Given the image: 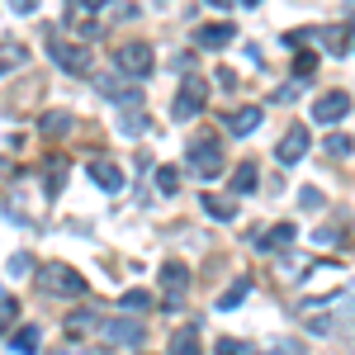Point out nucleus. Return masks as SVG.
<instances>
[{
	"label": "nucleus",
	"instance_id": "nucleus-1",
	"mask_svg": "<svg viewBox=\"0 0 355 355\" xmlns=\"http://www.w3.org/2000/svg\"><path fill=\"white\" fill-rule=\"evenodd\" d=\"M38 289H48V294H67V299H81V294H85V275L76 270V266L53 261V266H38Z\"/></svg>",
	"mask_w": 355,
	"mask_h": 355
},
{
	"label": "nucleus",
	"instance_id": "nucleus-2",
	"mask_svg": "<svg viewBox=\"0 0 355 355\" xmlns=\"http://www.w3.org/2000/svg\"><path fill=\"white\" fill-rule=\"evenodd\" d=\"M114 67L123 71V76H133V81H142V76H152V67H157V53H152V43H119L114 48Z\"/></svg>",
	"mask_w": 355,
	"mask_h": 355
},
{
	"label": "nucleus",
	"instance_id": "nucleus-3",
	"mask_svg": "<svg viewBox=\"0 0 355 355\" xmlns=\"http://www.w3.org/2000/svg\"><path fill=\"white\" fill-rule=\"evenodd\" d=\"M190 171L199 175V180H214V175H223V147H218V137H194V147H190Z\"/></svg>",
	"mask_w": 355,
	"mask_h": 355
},
{
	"label": "nucleus",
	"instance_id": "nucleus-4",
	"mask_svg": "<svg viewBox=\"0 0 355 355\" xmlns=\"http://www.w3.org/2000/svg\"><path fill=\"white\" fill-rule=\"evenodd\" d=\"M157 279H162V303L166 308H180L185 294H190V266L185 261H166Z\"/></svg>",
	"mask_w": 355,
	"mask_h": 355
},
{
	"label": "nucleus",
	"instance_id": "nucleus-5",
	"mask_svg": "<svg viewBox=\"0 0 355 355\" xmlns=\"http://www.w3.org/2000/svg\"><path fill=\"white\" fill-rule=\"evenodd\" d=\"M209 105V81L204 76H185L175 90V119H199Z\"/></svg>",
	"mask_w": 355,
	"mask_h": 355
},
{
	"label": "nucleus",
	"instance_id": "nucleus-6",
	"mask_svg": "<svg viewBox=\"0 0 355 355\" xmlns=\"http://www.w3.org/2000/svg\"><path fill=\"white\" fill-rule=\"evenodd\" d=\"M48 57H53L57 67L67 71V76H85L90 71V53H85L81 43H67V38H48Z\"/></svg>",
	"mask_w": 355,
	"mask_h": 355
},
{
	"label": "nucleus",
	"instance_id": "nucleus-7",
	"mask_svg": "<svg viewBox=\"0 0 355 355\" xmlns=\"http://www.w3.org/2000/svg\"><path fill=\"white\" fill-rule=\"evenodd\" d=\"M346 114H351V95H346V90H327V95H318V105H313V119L327 123V128L341 123Z\"/></svg>",
	"mask_w": 355,
	"mask_h": 355
},
{
	"label": "nucleus",
	"instance_id": "nucleus-8",
	"mask_svg": "<svg viewBox=\"0 0 355 355\" xmlns=\"http://www.w3.org/2000/svg\"><path fill=\"white\" fill-rule=\"evenodd\" d=\"M313 147V137H308V128L303 123H294L289 133L279 137V147H275V162L279 166H294V162H303V152Z\"/></svg>",
	"mask_w": 355,
	"mask_h": 355
},
{
	"label": "nucleus",
	"instance_id": "nucleus-9",
	"mask_svg": "<svg viewBox=\"0 0 355 355\" xmlns=\"http://www.w3.org/2000/svg\"><path fill=\"white\" fill-rule=\"evenodd\" d=\"M67 175H71V162L62 152H48V162H43V194L57 199V194L67 190Z\"/></svg>",
	"mask_w": 355,
	"mask_h": 355
},
{
	"label": "nucleus",
	"instance_id": "nucleus-10",
	"mask_svg": "<svg viewBox=\"0 0 355 355\" xmlns=\"http://www.w3.org/2000/svg\"><path fill=\"white\" fill-rule=\"evenodd\" d=\"M232 38H237V28H232V24H199V28H194V43H199L204 53H218V48L232 43Z\"/></svg>",
	"mask_w": 355,
	"mask_h": 355
},
{
	"label": "nucleus",
	"instance_id": "nucleus-11",
	"mask_svg": "<svg viewBox=\"0 0 355 355\" xmlns=\"http://www.w3.org/2000/svg\"><path fill=\"white\" fill-rule=\"evenodd\" d=\"M313 38H322V53H331V57H346V53H351V24L313 28Z\"/></svg>",
	"mask_w": 355,
	"mask_h": 355
},
{
	"label": "nucleus",
	"instance_id": "nucleus-12",
	"mask_svg": "<svg viewBox=\"0 0 355 355\" xmlns=\"http://www.w3.org/2000/svg\"><path fill=\"white\" fill-rule=\"evenodd\" d=\"M261 119H266V114L256 110V105H242V110L223 114V123H227V133H232V137H246V133H256V128H261Z\"/></svg>",
	"mask_w": 355,
	"mask_h": 355
},
{
	"label": "nucleus",
	"instance_id": "nucleus-13",
	"mask_svg": "<svg viewBox=\"0 0 355 355\" xmlns=\"http://www.w3.org/2000/svg\"><path fill=\"white\" fill-rule=\"evenodd\" d=\"M85 175H90L100 190H110V194H114V190H123V171H119L114 162H105V157H95V162L85 166Z\"/></svg>",
	"mask_w": 355,
	"mask_h": 355
},
{
	"label": "nucleus",
	"instance_id": "nucleus-14",
	"mask_svg": "<svg viewBox=\"0 0 355 355\" xmlns=\"http://www.w3.org/2000/svg\"><path fill=\"white\" fill-rule=\"evenodd\" d=\"M100 331H105V341H114V346H123V341H142V322H133V318H110Z\"/></svg>",
	"mask_w": 355,
	"mask_h": 355
},
{
	"label": "nucleus",
	"instance_id": "nucleus-15",
	"mask_svg": "<svg viewBox=\"0 0 355 355\" xmlns=\"http://www.w3.org/2000/svg\"><path fill=\"white\" fill-rule=\"evenodd\" d=\"M256 246H261V251H289V246H294V227L279 223V227H270V232H261Z\"/></svg>",
	"mask_w": 355,
	"mask_h": 355
},
{
	"label": "nucleus",
	"instance_id": "nucleus-16",
	"mask_svg": "<svg viewBox=\"0 0 355 355\" xmlns=\"http://www.w3.org/2000/svg\"><path fill=\"white\" fill-rule=\"evenodd\" d=\"M24 62H28V48H24V43H15V38H10V43H0V76L19 71Z\"/></svg>",
	"mask_w": 355,
	"mask_h": 355
},
{
	"label": "nucleus",
	"instance_id": "nucleus-17",
	"mask_svg": "<svg viewBox=\"0 0 355 355\" xmlns=\"http://www.w3.org/2000/svg\"><path fill=\"white\" fill-rule=\"evenodd\" d=\"M5 209H10V218H15V223H33V209H28V190H24V185H15V190L5 194Z\"/></svg>",
	"mask_w": 355,
	"mask_h": 355
},
{
	"label": "nucleus",
	"instance_id": "nucleus-18",
	"mask_svg": "<svg viewBox=\"0 0 355 355\" xmlns=\"http://www.w3.org/2000/svg\"><path fill=\"white\" fill-rule=\"evenodd\" d=\"M38 128H43L48 137H62V133H71V128H76V119H71V114H62V110H53V114H43V119H38Z\"/></svg>",
	"mask_w": 355,
	"mask_h": 355
},
{
	"label": "nucleus",
	"instance_id": "nucleus-19",
	"mask_svg": "<svg viewBox=\"0 0 355 355\" xmlns=\"http://www.w3.org/2000/svg\"><path fill=\"white\" fill-rule=\"evenodd\" d=\"M246 294H251V279H246V275H242V279H232V284L223 289L218 308H223V313H232V308H242V299H246Z\"/></svg>",
	"mask_w": 355,
	"mask_h": 355
},
{
	"label": "nucleus",
	"instance_id": "nucleus-20",
	"mask_svg": "<svg viewBox=\"0 0 355 355\" xmlns=\"http://www.w3.org/2000/svg\"><path fill=\"white\" fill-rule=\"evenodd\" d=\"M313 71H318V53H313V48H299V53H294V81L308 85Z\"/></svg>",
	"mask_w": 355,
	"mask_h": 355
},
{
	"label": "nucleus",
	"instance_id": "nucleus-21",
	"mask_svg": "<svg viewBox=\"0 0 355 355\" xmlns=\"http://www.w3.org/2000/svg\"><path fill=\"white\" fill-rule=\"evenodd\" d=\"M227 190H237V194H251L256 190V162H242L237 171H232V180H227Z\"/></svg>",
	"mask_w": 355,
	"mask_h": 355
},
{
	"label": "nucleus",
	"instance_id": "nucleus-22",
	"mask_svg": "<svg viewBox=\"0 0 355 355\" xmlns=\"http://www.w3.org/2000/svg\"><path fill=\"white\" fill-rule=\"evenodd\" d=\"M38 346H43V331L33 327V322L15 331V351H19V355H38Z\"/></svg>",
	"mask_w": 355,
	"mask_h": 355
},
{
	"label": "nucleus",
	"instance_id": "nucleus-23",
	"mask_svg": "<svg viewBox=\"0 0 355 355\" xmlns=\"http://www.w3.org/2000/svg\"><path fill=\"white\" fill-rule=\"evenodd\" d=\"M171 355H199V331L180 327L175 336H171Z\"/></svg>",
	"mask_w": 355,
	"mask_h": 355
},
{
	"label": "nucleus",
	"instance_id": "nucleus-24",
	"mask_svg": "<svg viewBox=\"0 0 355 355\" xmlns=\"http://www.w3.org/2000/svg\"><path fill=\"white\" fill-rule=\"evenodd\" d=\"M204 209H209L218 223H232V218H237V204H232V199H214V194H204Z\"/></svg>",
	"mask_w": 355,
	"mask_h": 355
},
{
	"label": "nucleus",
	"instance_id": "nucleus-25",
	"mask_svg": "<svg viewBox=\"0 0 355 355\" xmlns=\"http://www.w3.org/2000/svg\"><path fill=\"white\" fill-rule=\"evenodd\" d=\"M119 308H123V313H147V308H152V294H147V289H128V294L119 299Z\"/></svg>",
	"mask_w": 355,
	"mask_h": 355
},
{
	"label": "nucleus",
	"instance_id": "nucleus-26",
	"mask_svg": "<svg viewBox=\"0 0 355 355\" xmlns=\"http://www.w3.org/2000/svg\"><path fill=\"white\" fill-rule=\"evenodd\" d=\"M218 355H261L251 341H242V336H223L218 341Z\"/></svg>",
	"mask_w": 355,
	"mask_h": 355
},
{
	"label": "nucleus",
	"instance_id": "nucleus-27",
	"mask_svg": "<svg viewBox=\"0 0 355 355\" xmlns=\"http://www.w3.org/2000/svg\"><path fill=\"white\" fill-rule=\"evenodd\" d=\"M157 190L162 194H180V171H175V166H162V171H157Z\"/></svg>",
	"mask_w": 355,
	"mask_h": 355
},
{
	"label": "nucleus",
	"instance_id": "nucleus-28",
	"mask_svg": "<svg viewBox=\"0 0 355 355\" xmlns=\"http://www.w3.org/2000/svg\"><path fill=\"white\" fill-rule=\"evenodd\" d=\"M15 318H19V303L10 299V294H0V331L15 327Z\"/></svg>",
	"mask_w": 355,
	"mask_h": 355
},
{
	"label": "nucleus",
	"instance_id": "nucleus-29",
	"mask_svg": "<svg viewBox=\"0 0 355 355\" xmlns=\"http://www.w3.org/2000/svg\"><path fill=\"white\" fill-rule=\"evenodd\" d=\"M85 327H95V313H90V308H81V313H71V318H67V331H71V336H81Z\"/></svg>",
	"mask_w": 355,
	"mask_h": 355
},
{
	"label": "nucleus",
	"instance_id": "nucleus-30",
	"mask_svg": "<svg viewBox=\"0 0 355 355\" xmlns=\"http://www.w3.org/2000/svg\"><path fill=\"white\" fill-rule=\"evenodd\" d=\"M28 270H33V256H28V251H15V256H10V275H15V279H24Z\"/></svg>",
	"mask_w": 355,
	"mask_h": 355
},
{
	"label": "nucleus",
	"instance_id": "nucleus-31",
	"mask_svg": "<svg viewBox=\"0 0 355 355\" xmlns=\"http://www.w3.org/2000/svg\"><path fill=\"white\" fill-rule=\"evenodd\" d=\"M327 152H331V157H351V137H346V133H331L327 137Z\"/></svg>",
	"mask_w": 355,
	"mask_h": 355
},
{
	"label": "nucleus",
	"instance_id": "nucleus-32",
	"mask_svg": "<svg viewBox=\"0 0 355 355\" xmlns=\"http://www.w3.org/2000/svg\"><path fill=\"white\" fill-rule=\"evenodd\" d=\"M308 38H313V28H289V33H284V43H289V48H303Z\"/></svg>",
	"mask_w": 355,
	"mask_h": 355
},
{
	"label": "nucleus",
	"instance_id": "nucleus-33",
	"mask_svg": "<svg viewBox=\"0 0 355 355\" xmlns=\"http://www.w3.org/2000/svg\"><path fill=\"white\" fill-rule=\"evenodd\" d=\"M299 204H303V209H322V194L313 190V185H303V194H299Z\"/></svg>",
	"mask_w": 355,
	"mask_h": 355
},
{
	"label": "nucleus",
	"instance_id": "nucleus-34",
	"mask_svg": "<svg viewBox=\"0 0 355 355\" xmlns=\"http://www.w3.org/2000/svg\"><path fill=\"white\" fill-rule=\"evenodd\" d=\"M270 355H303V341H279V346H270Z\"/></svg>",
	"mask_w": 355,
	"mask_h": 355
},
{
	"label": "nucleus",
	"instance_id": "nucleus-35",
	"mask_svg": "<svg viewBox=\"0 0 355 355\" xmlns=\"http://www.w3.org/2000/svg\"><path fill=\"white\" fill-rule=\"evenodd\" d=\"M308 331H318V336H327V331H331V322H327V318H308Z\"/></svg>",
	"mask_w": 355,
	"mask_h": 355
},
{
	"label": "nucleus",
	"instance_id": "nucleus-36",
	"mask_svg": "<svg viewBox=\"0 0 355 355\" xmlns=\"http://www.w3.org/2000/svg\"><path fill=\"white\" fill-rule=\"evenodd\" d=\"M214 76H218V85H223V90H232V85H237V76H232V71H227V67H218V71H214Z\"/></svg>",
	"mask_w": 355,
	"mask_h": 355
},
{
	"label": "nucleus",
	"instance_id": "nucleus-37",
	"mask_svg": "<svg viewBox=\"0 0 355 355\" xmlns=\"http://www.w3.org/2000/svg\"><path fill=\"white\" fill-rule=\"evenodd\" d=\"M15 15H33V0H15Z\"/></svg>",
	"mask_w": 355,
	"mask_h": 355
},
{
	"label": "nucleus",
	"instance_id": "nucleus-38",
	"mask_svg": "<svg viewBox=\"0 0 355 355\" xmlns=\"http://www.w3.org/2000/svg\"><path fill=\"white\" fill-rule=\"evenodd\" d=\"M110 0H81V10H105Z\"/></svg>",
	"mask_w": 355,
	"mask_h": 355
},
{
	"label": "nucleus",
	"instance_id": "nucleus-39",
	"mask_svg": "<svg viewBox=\"0 0 355 355\" xmlns=\"http://www.w3.org/2000/svg\"><path fill=\"white\" fill-rule=\"evenodd\" d=\"M209 5H214V10H227V5H232V0H209Z\"/></svg>",
	"mask_w": 355,
	"mask_h": 355
},
{
	"label": "nucleus",
	"instance_id": "nucleus-40",
	"mask_svg": "<svg viewBox=\"0 0 355 355\" xmlns=\"http://www.w3.org/2000/svg\"><path fill=\"white\" fill-rule=\"evenodd\" d=\"M242 5H261V0H242Z\"/></svg>",
	"mask_w": 355,
	"mask_h": 355
}]
</instances>
